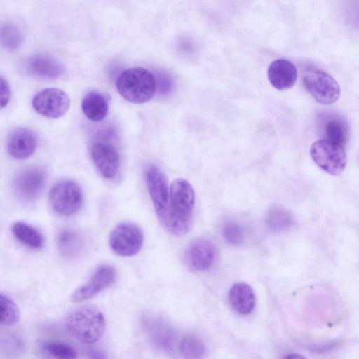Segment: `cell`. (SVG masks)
<instances>
[{
	"instance_id": "5",
	"label": "cell",
	"mask_w": 359,
	"mask_h": 359,
	"mask_svg": "<svg viewBox=\"0 0 359 359\" xmlns=\"http://www.w3.org/2000/svg\"><path fill=\"white\" fill-rule=\"evenodd\" d=\"M310 154L319 168L334 176L342 173L347 163L344 147L325 140L313 142L310 148Z\"/></svg>"
},
{
	"instance_id": "1",
	"label": "cell",
	"mask_w": 359,
	"mask_h": 359,
	"mask_svg": "<svg viewBox=\"0 0 359 359\" xmlns=\"http://www.w3.org/2000/svg\"><path fill=\"white\" fill-rule=\"evenodd\" d=\"M194 205V191L187 180H175L170 187L168 213L163 226L177 236L186 234L190 229Z\"/></svg>"
},
{
	"instance_id": "13",
	"label": "cell",
	"mask_w": 359,
	"mask_h": 359,
	"mask_svg": "<svg viewBox=\"0 0 359 359\" xmlns=\"http://www.w3.org/2000/svg\"><path fill=\"white\" fill-rule=\"evenodd\" d=\"M115 278L116 271L112 266H100L93 273L88 282L74 291L71 300L74 302L87 300L109 286Z\"/></svg>"
},
{
	"instance_id": "27",
	"label": "cell",
	"mask_w": 359,
	"mask_h": 359,
	"mask_svg": "<svg viewBox=\"0 0 359 359\" xmlns=\"http://www.w3.org/2000/svg\"><path fill=\"white\" fill-rule=\"evenodd\" d=\"M1 39L4 48L8 50H14L21 45L22 37L15 26L6 23L1 27Z\"/></svg>"
},
{
	"instance_id": "32",
	"label": "cell",
	"mask_w": 359,
	"mask_h": 359,
	"mask_svg": "<svg viewBox=\"0 0 359 359\" xmlns=\"http://www.w3.org/2000/svg\"><path fill=\"white\" fill-rule=\"evenodd\" d=\"M351 18L355 24L359 25V6L353 9V12H351Z\"/></svg>"
},
{
	"instance_id": "11",
	"label": "cell",
	"mask_w": 359,
	"mask_h": 359,
	"mask_svg": "<svg viewBox=\"0 0 359 359\" xmlns=\"http://www.w3.org/2000/svg\"><path fill=\"white\" fill-rule=\"evenodd\" d=\"M46 182L44 171L29 167L20 171L14 177L13 188L17 197L23 202L36 200L43 191Z\"/></svg>"
},
{
	"instance_id": "8",
	"label": "cell",
	"mask_w": 359,
	"mask_h": 359,
	"mask_svg": "<svg viewBox=\"0 0 359 359\" xmlns=\"http://www.w3.org/2000/svg\"><path fill=\"white\" fill-rule=\"evenodd\" d=\"M143 241V233L139 226L132 223H121L111 231L109 245L116 254L129 257L140 250Z\"/></svg>"
},
{
	"instance_id": "3",
	"label": "cell",
	"mask_w": 359,
	"mask_h": 359,
	"mask_svg": "<svg viewBox=\"0 0 359 359\" xmlns=\"http://www.w3.org/2000/svg\"><path fill=\"white\" fill-rule=\"evenodd\" d=\"M116 86L125 100L134 104L147 102L156 90L155 76L140 67L129 68L121 72L116 79Z\"/></svg>"
},
{
	"instance_id": "30",
	"label": "cell",
	"mask_w": 359,
	"mask_h": 359,
	"mask_svg": "<svg viewBox=\"0 0 359 359\" xmlns=\"http://www.w3.org/2000/svg\"><path fill=\"white\" fill-rule=\"evenodd\" d=\"M11 97V90L10 86L6 79L1 77V107L3 109L5 107Z\"/></svg>"
},
{
	"instance_id": "31",
	"label": "cell",
	"mask_w": 359,
	"mask_h": 359,
	"mask_svg": "<svg viewBox=\"0 0 359 359\" xmlns=\"http://www.w3.org/2000/svg\"><path fill=\"white\" fill-rule=\"evenodd\" d=\"M85 353L88 359H107L105 354L99 348L90 347Z\"/></svg>"
},
{
	"instance_id": "12",
	"label": "cell",
	"mask_w": 359,
	"mask_h": 359,
	"mask_svg": "<svg viewBox=\"0 0 359 359\" xmlns=\"http://www.w3.org/2000/svg\"><path fill=\"white\" fill-rule=\"evenodd\" d=\"M92 161L100 173L107 179L114 178L119 169L120 157L117 149L111 144L98 141L90 147Z\"/></svg>"
},
{
	"instance_id": "2",
	"label": "cell",
	"mask_w": 359,
	"mask_h": 359,
	"mask_svg": "<svg viewBox=\"0 0 359 359\" xmlns=\"http://www.w3.org/2000/svg\"><path fill=\"white\" fill-rule=\"evenodd\" d=\"M65 326L69 333L80 342L90 344L102 336L105 320L95 306L86 305L72 311L67 317Z\"/></svg>"
},
{
	"instance_id": "6",
	"label": "cell",
	"mask_w": 359,
	"mask_h": 359,
	"mask_svg": "<svg viewBox=\"0 0 359 359\" xmlns=\"http://www.w3.org/2000/svg\"><path fill=\"white\" fill-rule=\"evenodd\" d=\"M49 200L53 210L64 216L79 211L83 205V193L79 185L69 180L55 184L50 191Z\"/></svg>"
},
{
	"instance_id": "4",
	"label": "cell",
	"mask_w": 359,
	"mask_h": 359,
	"mask_svg": "<svg viewBox=\"0 0 359 359\" xmlns=\"http://www.w3.org/2000/svg\"><path fill=\"white\" fill-rule=\"evenodd\" d=\"M302 79L306 90L320 104H331L340 96L338 82L324 71L308 68L304 71Z\"/></svg>"
},
{
	"instance_id": "28",
	"label": "cell",
	"mask_w": 359,
	"mask_h": 359,
	"mask_svg": "<svg viewBox=\"0 0 359 359\" xmlns=\"http://www.w3.org/2000/svg\"><path fill=\"white\" fill-rule=\"evenodd\" d=\"M222 235L226 241L232 245L241 244L244 238L243 229L235 222L225 223L222 228Z\"/></svg>"
},
{
	"instance_id": "23",
	"label": "cell",
	"mask_w": 359,
	"mask_h": 359,
	"mask_svg": "<svg viewBox=\"0 0 359 359\" xmlns=\"http://www.w3.org/2000/svg\"><path fill=\"white\" fill-rule=\"evenodd\" d=\"M267 227L273 232L279 233L291 228L294 219L290 212L280 206L271 208L266 217Z\"/></svg>"
},
{
	"instance_id": "17",
	"label": "cell",
	"mask_w": 359,
	"mask_h": 359,
	"mask_svg": "<svg viewBox=\"0 0 359 359\" xmlns=\"http://www.w3.org/2000/svg\"><path fill=\"white\" fill-rule=\"evenodd\" d=\"M268 78L275 88L280 90H286L292 87L296 83L297 69L289 60H276L269 67Z\"/></svg>"
},
{
	"instance_id": "18",
	"label": "cell",
	"mask_w": 359,
	"mask_h": 359,
	"mask_svg": "<svg viewBox=\"0 0 359 359\" xmlns=\"http://www.w3.org/2000/svg\"><path fill=\"white\" fill-rule=\"evenodd\" d=\"M229 302L239 314L248 315L254 310L256 297L252 287L245 282L234 283L229 291Z\"/></svg>"
},
{
	"instance_id": "20",
	"label": "cell",
	"mask_w": 359,
	"mask_h": 359,
	"mask_svg": "<svg viewBox=\"0 0 359 359\" xmlns=\"http://www.w3.org/2000/svg\"><path fill=\"white\" fill-rule=\"evenodd\" d=\"M323 131L325 140L344 147L348 137V128L341 117L337 114L326 116L323 121Z\"/></svg>"
},
{
	"instance_id": "14",
	"label": "cell",
	"mask_w": 359,
	"mask_h": 359,
	"mask_svg": "<svg viewBox=\"0 0 359 359\" xmlns=\"http://www.w3.org/2000/svg\"><path fill=\"white\" fill-rule=\"evenodd\" d=\"M185 258L187 264L193 270L208 271L212 266L216 259L215 245L208 238L194 239L187 246Z\"/></svg>"
},
{
	"instance_id": "19",
	"label": "cell",
	"mask_w": 359,
	"mask_h": 359,
	"mask_svg": "<svg viewBox=\"0 0 359 359\" xmlns=\"http://www.w3.org/2000/svg\"><path fill=\"white\" fill-rule=\"evenodd\" d=\"M81 109L88 118L93 121H100L108 113L109 102L103 93L97 90H92L83 97Z\"/></svg>"
},
{
	"instance_id": "22",
	"label": "cell",
	"mask_w": 359,
	"mask_h": 359,
	"mask_svg": "<svg viewBox=\"0 0 359 359\" xmlns=\"http://www.w3.org/2000/svg\"><path fill=\"white\" fill-rule=\"evenodd\" d=\"M57 245L61 254L67 257L77 256L83 247V239L74 229H62L57 237Z\"/></svg>"
},
{
	"instance_id": "21",
	"label": "cell",
	"mask_w": 359,
	"mask_h": 359,
	"mask_svg": "<svg viewBox=\"0 0 359 359\" xmlns=\"http://www.w3.org/2000/svg\"><path fill=\"white\" fill-rule=\"evenodd\" d=\"M12 232L18 241L31 249H40L44 244L41 233L26 222H15L12 226Z\"/></svg>"
},
{
	"instance_id": "16",
	"label": "cell",
	"mask_w": 359,
	"mask_h": 359,
	"mask_svg": "<svg viewBox=\"0 0 359 359\" xmlns=\"http://www.w3.org/2000/svg\"><path fill=\"white\" fill-rule=\"evenodd\" d=\"M25 68L32 76L48 79L59 78L65 71V66L60 61L44 55H36L27 59Z\"/></svg>"
},
{
	"instance_id": "7",
	"label": "cell",
	"mask_w": 359,
	"mask_h": 359,
	"mask_svg": "<svg viewBox=\"0 0 359 359\" xmlns=\"http://www.w3.org/2000/svg\"><path fill=\"white\" fill-rule=\"evenodd\" d=\"M145 181L156 215L162 224L169 208L170 189L166 176L156 165L150 164L145 170Z\"/></svg>"
},
{
	"instance_id": "9",
	"label": "cell",
	"mask_w": 359,
	"mask_h": 359,
	"mask_svg": "<svg viewBox=\"0 0 359 359\" xmlns=\"http://www.w3.org/2000/svg\"><path fill=\"white\" fill-rule=\"evenodd\" d=\"M32 104L34 109L39 114L48 118H57L68 111L70 98L60 88H46L34 96Z\"/></svg>"
},
{
	"instance_id": "26",
	"label": "cell",
	"mask_w": 359,
	"mask_h": 359,
	"mask_svg": "<svg viewBox=\"0 0 359 359\" xmlns=\"http://www.w3.org/2000/svg\"><path fill=\"white\" fill-rule=\"evenodd\" d=\"M1 323L5 326H12L20 318L19 309L15 303L6 295H0Z\"/></svg>"
},
{
	"instance_id": "15",
	"label": "cell",
	"mask_w": 359,
	"mask_h": 359,
	"mask_svg": "<svg viewBox=\"0 0 359 359\" xmlns=\"http://www.w3.org/2000/svg\"><path fill=\"white\" fill-rule=\"evenodd\" d=\"M37 144L38 138L32 130L25 127H18L8 135L6 148L11 157L23 160L34 154Z\"/></svg>"
},
{
	"instance_id": "10",
	"label": "cell",
	"mask_w": 359,
	"mask_h": 359,
	"mask_svg": "<svg viewBox=\"0 0 359 359\" xmlns=\"http://www.w3.org/2000/svg\"><path fill=\"white\" fill-rule=\"evenodd\" d=\"M142 324L147 335L156 348L167 353L173 350L175 332L168 321L157 314L147 313L142 316Z\"/></svg>"
},
{
	"instance_id": "25",
	"label": "cell",
	"mask_w": 359,
	"mask_h": 359,
	"mask_svg": "<svg viewBox=\"0 0 359 359\" xmlns=\"http://www.w3.org/2000/svg\"><path fill=\"white\" fill-rule=\"evenodd\" d=\"M41 351L54 359H76V351L69 344L57 341H44L41 343Z\"/></svg>"
},
{
	"instance_id": "24",
	"label": "cell",
	"mask_w": 359,
	"mask_h": 359,
	"mask_svg": "<svg viewBox=\"0 0 359 359\" xmlns=\"http://www.w3.org/2000/svg\"><path fill=\"white\" fill-rule=\"evenodd\" d=\"M180 349L184 359H203L206 353V347L203 341L191 334L182 337Z\"/></svg>"
},
{
	"instance_id": "33",
	"label": "cell",
	"mask_w": 359,
	"mask_h": 359,
	"mask_svg": "<svg viewBox=\"0 0 359 359\" xmlns=\"http://www.w3.org/2000/svg\"><path fill=\"white\" fill-rule=\"evenodd\" d=\"M285 359H306V358L299 354L293 353L287 355Z\"/></svg>"
},
{
	"instance_id": "29",
	"label": "cell",
	"mask_w": 359,
	"mask_h": 359,
	"mask_svg": "<svg viewBox=\"0 0 359 359\" xmlns=\"http://www.w3.org/2000/svg\"><path fill=\"white\" fill-rule=\"evenodd\" d=\"M1 348L6 356L16 358L23 351V343L16 336L8 334L2 338Z\"/></svg>"
}]
</instances>
